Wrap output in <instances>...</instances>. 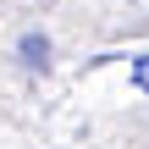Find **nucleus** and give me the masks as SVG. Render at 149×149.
<instances>
[{"label":"nucleus","mask_w":149,"mask_h":149,"mask_svg":"<svg viewBox=\"0 0 149 149\" xmlns=\"http://www.w3.org/2000/svg\"><path fill=\"white\" fill-rule=\"evenodd\" d=\"M44 50H50V44H44V39H39V33H28V39H22V55H28V61H33V66H39V61H44Z\"/></svg>","instance_id":"obj_1"},{"label":"nucleus","mask_w":149,"mask_h":149,"mask_svg":"<svg viewBox=\"0 0 149 149\" xmlns=\"http://www.w3.org/2000/svg\"><path fill=\"white\" fill-rule=\"evenodd\" d=\"M133 83H138V88L149 94V55H144V61H133Z\"/></svg>","instance_id":"obj_2"}]
</instances>
